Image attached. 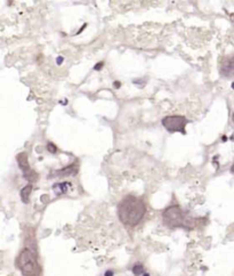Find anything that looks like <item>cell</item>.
<instances>
[{"mask_svg": "<svg viewBox=\"0 0 234 276\" xmlns=\"http://www.w3.org/2000/svg\"><path fill=\"white\" fill-rule=\"evenodd\" d=\"M16 160H17V163L20 165V169L23 172L24 178L28 182H30V183L35 182L38 179V174L31 169V167L29 164V160H28V154L25 152H22V153H20L16 156Z\"/></svg>", "mask_w": 234, "mask_h": 276, "instance_id": "obj_5", "label": "cell"}, {"mask_svg": "<svg viewBox=\"0 0 234 276\" xmlns=\"http://www.w3.org/2000/svg\"><path fill=\"white\" fill-rule=\"evenodd\" d=\"M231 170H232V172H233V174H234V164H233V165H232V169H231Z\"/></svg>", "mask_w": 234, "mask_h": 276, "instance_id": "obj_16", "label": "cell"}, {"mask_svg": "<svg viewBox=\"0 0 234 276\" xmlns=\"http://www.w3.org/2000/svg\"><path fill=\"white\" fill-rule=\"evenodd\" d=\"M219 73L226 78L234 75V56L229 57L222 62L219 67Z\"/></svg>", "mask_w": 234, "mask_h": 276, "instance_id": "obj_6", "label": "cell"}, {"mask_svg": "<svg viewBox=\"0 0 234 276\" xmlns=\"http://www.w3.org/2000/svg\"><path fill=\"white\" fill-rule=\"evenodd\" d=\"M188 123L187 119L183 115H169L162 119V125L169 132L185 134V125Z\"/></svg>", "mask_w": 234, "mask_h": 276, "instance_id": "obj_4", "label": "cell"}, {"mask_svg": "<svg viewBox=\"0 0 234 276\" xmlns=\"http://www.w3.org/2000/svg\"><path fill=\"white\" fill-rule=\"evenodd\" d=\"M146 214L145 202L137 196L127 195L118 205L119 220L127 227L137 226Z\"/></svg>", "mask_w": 234, "mask_h": 276, "instance_id": "obj_1", "label": "cell"}, {"mask_svg": "<svg viewBox=\"0 0 234 276\" xmlns=\"http://www.w3.org/2000/svg\"><path fill=\"white\" fill-rule=\"evenodd\" d=\"M232 86H233V89H234V83H233V85H232Z\"/></svg>", "mask_w": 234, "mask_h": 276, "instance_id": "obj_17", "label": "cell"}, {"mask_svg": "<svg viewBox=\"0 0 234 276\" xmlns=\"http://www.w3.org/2000/svg\"><path fill=\"white\" fill-rule=\"evenodd\" d=\"M112 274H113L112 272H106V275H105V276H113Z\"/></svg>", "mask_w": 234, "mask_h": 276, "instance_id": "obj_14", "label": "cell"}, {"mask_svg": "<svg viewBox=\"0 0 234 276\" xmlns=\"http://www.w3.org/2000/svg\"><path fill=\"white\" fill-rule=\"evenodd\" d=\"M78 172V167L76 164H71L62 170H57V171H54V176H57V177H66V176H72V175H76Z\"/></svg>", "mask_w": 234, "mask_h": 276, "instance_id": "obj_7", "label": "cell"}, {"mask_svg": "<svg viewBox=\"0 0 234 276\" xmlns=\"http://www.w3.org/2000/svg\"><path fill=\"white\" fill-rule=\"evenodd\" d=\"M114 87H116V88L120 87V83H118V82H114Z\"/></svg>", "mask_w": 234, "mask_h": 276, "instance_id": "obj_15", "label": "cell"}, {"mask_svg": "<svg viewBox=\"0 0 234 276\" xmlns=\"http://www.w3.org/2000/svg\"><path fill=\"white\" fill-rule=\"evenodd\" d=\"M70 186V183H61V184H56L54 185V191L58 194V195H61V194H64V193H66V191H67V187Z\"/></svg>", "mask_w": 234, "mask_h": 276, "instance_id": "obj_9", "label": "cell"}, {"mask_svg": "<svg viewBox=\"0 0 234 276\" xmlns=\"http://www.w3.org/2000/svg\"><path fill=\"white\" fill-rule=\"evenodd\" d=\"M162 220L166 226L169 228H185L192 229L198 219L190 217L179 205H170L162 212Z\"/></svg>", "mask_w": 234, "mask_h": 276, "instance_id": "obj_2", "label": "cell"}, {"mask_svg": "<svg viewBox=\"0 0 234 276\" xmlns=\"http://www.w3.org/2000/svg\"><path fill=\"white\" fill-rule=\"evenodd\" d=\"M31 191H32V185H27L24 188H22L21 191V199L24 203H28L29 202V196L31 194Z\"/></svg>", "mask_w": 234, "mask_h": 276, "instance_id": "obj_8", "label": "cell"}, {"mask_svg": "<svg viewBox=\"0 0 234 276\" xmlns=\"http://www.w3.org/2000/svg\"><path fill=\"white\" fill-rule=\"evenodd\" d=\"M133 273H134L136 276H142L143 274H145V272H144V267H143L141 264L135 265V266L133 267Z\"/></svg>", "mask_w": 234, "mask_h": 276, "instance_id": "obj_10", "label": "cell"}, {"mask_svg": "<svg viewBox=\"0 0 234 276\" xmlns=\"http://www.w3.org/2000/svg\"><path fill=\"white\" fill-rule=\"evenodd\" d=\"M47 149H48V151H49L50 153H56V152H57V149H56V146H55L53 143H48Z\"/></svg>", "mask_w": 234, "mask_h": 276, "instance_id": "obj_11", "label": "cell"}, {"mask_svg": "<svg viewBox=\"0 0 234 276\" xmlns=\"http://www.w3.org/2000/svg\"><path fill=\"white\" fill-rule=\"evenodd\" d=\"M63 60H64V58H63L62 56H58V57H57V64H58V65H61V64H62V62H63Z\"/></svg>", "mask_w": 234, "mask_h": 276, "instance_id": "obj_12", "label": "cell"}, {"mask_svg": "<svg viewBox=\"0 0 234 276\" xmlns=\"http://www.w3.org/2000/svg\"><path fill=\"white\" fill-rule=\"evenodd\" d=\"M15 265L23 276H41L42 274L37 253L29 248H24L20 252Z\"/></svg>", "mask_w": 234, "mask_h": 276, "instance_id": "obj_3", "label": "cell"}, {"mask_svg": "<svg viewBox=\"0 0 234 276\" xmlns=\"http://www.w3.org/2000/svg\"><path fill=\"white\" fill-rule=\"evenodd\" d=\"M102 66H103V63H99V64H97V65L95 66V70H99Z\"/></svg>", "mask_w": 234, "mask_h": 276, "instance_id": "obj_13", "label": "cell"}]
</instances>
